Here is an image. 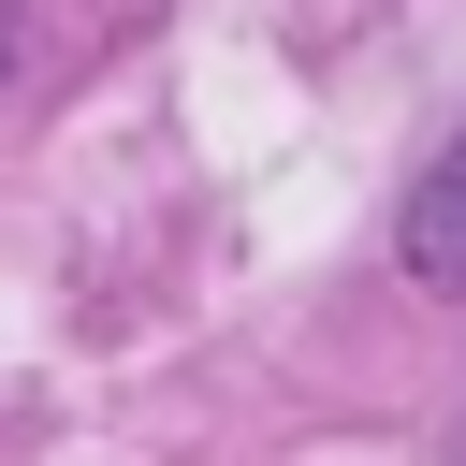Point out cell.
<instances>
[{
    "instance_id": "6da1fadb",
    "label": "cell",
    "mask_w": 466,
    "mask_h": 466,
    "mask_svg": "<svg viewBox=\"0 0 466 466\" xmlns=\"http://www.w3.org/2000/svg\"><path fill=\"white\" fill-rule=\"evenodd\" d=\"M408 277L466 306V146H437V175L408 189Z\"/></svg>"
},
{
    "instance_id": "7a4b0ae2",
    "label": "cell",
    "mask_w": 466,
    "mask_h": 466,
    "mask_svg": "<svg viewBox=\"0 0 466 466\" xmlns=\"http://www.w3.org/2000/svg\"><path fill=\"white\" fill-rule=\"evenodd\" d=\"M15 58H29V29H15V0H0V87H15Z\"/></svg>"
}]
</instances>
